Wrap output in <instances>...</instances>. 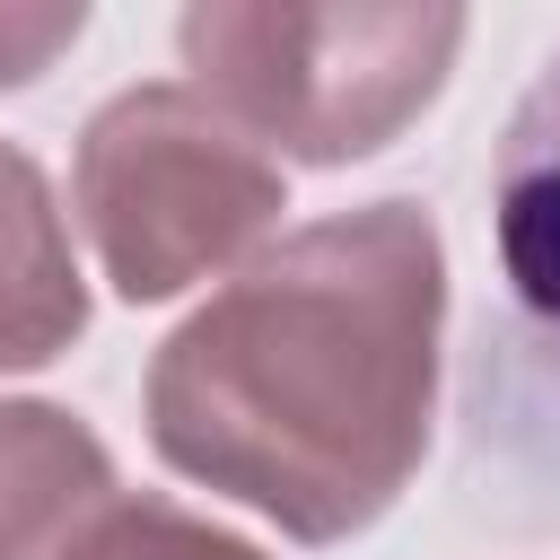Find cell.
Listing matches in <instances>:
<instances>
[{"label":"cell","mask_w":560,"mask_h":560,"mask_svg":"<svg viewBox=\"0 0 560 560\" xmlns=\"http://www.w3.org/2000/svg\"><path fill=\"white\" fill-rule=\"evenodd\" d=\"M79 26H88L79 0L70 9H0V88H26L61 44H79Z\"/></svg>","instance_id":"cell-8"},{"label":"cell","mask_w":560,"mask_h":560,"mask_svg":"<svg viewBox=\"0 0 560 560\" xmlns=\"http://www.w3.org/2000/svg\"><path fill=\"white\" fill-rule=\"evenodd\" d=\"M79 219L105 262V280L149 306L210 271H228L289 201L262 140H245L192 79L122 88L79 131Z\"/></svg>","instance_id":"cell-3"},{"label":"cell","mask_w":560,"mask_h":560,"mask_svg":"<svg viewBox=\"0 0 560 560\" xmlns=\"http://www.w3.org/2000/svg\"><path fill=\"white\" fill-rule=\"evenodd\" d=\"M490 210H499L508 306H516L525 341L551 359V376H560V52L542 61V79L525 88V105L508 114Z\"/></svg>","instance_id":"cell-4"},{"label":"cell","mask_w":560,"mask_h":560,"mask_svg":"<svg viewBox=\"0 0 560 560\" xmlns=\"http://www.w3.org/2000/svg\"><path fill=\"white\" fill-rule=\"evenodd\" d=\"M192 88L306 166L385 149L455 70L464 9H184Z\"/></svg>","instance_id":"cell-2"},{"label":"cell","mask_w":560,"mask_h":560,"mask_svg":"<svg viewBox=\"0 0 560 560\" xmlns=\"http://www.w3.org/2000/svg\"><path fill=\"white\" fill-rule=\"evenodd\" d=\"M114 499L105 446L52 402H0V560H52Z\"/></svg>","instance_id":"cell-6"},{"label":"cell","mask_w":560,"mask_h":560,"mask_svg":"<svg viewBox=\"0 0 560 560\" xmlns=\"http://www.w3.org/2000/svg\"><path fill=\"white\" fill-rule=\"evenodd\" d=\"M438 315L446 254L411 201L315 219L166 332L149 446L289 542H350L429 446Z\"/></svg>","instance_id":"cell-1"},{"label":"cell","mask_w":560,"mask_h":560,"mask_svg":"<svg viewBox=\"0 0 560 560\" xmlns=\"http://www.w3.org/2000/svg\"><path fill=\"white\" fill-rule=\"evenodd\" d=\"M88 289L52 210V184L26 149H0V368H44L79 341Z\"/></svg>","instance_id":"cell-5"},{"label":"cell","mask_w":560,"mask_h":560,"mask_svg":"<svg viewBox=\"0 0 560 560\" xmlns=\"http://www.w3.org/2000/svg\"><path fill=\"white\" fill-rule=\"evenodd\" d=\"M52 560H262L245 534H219L166 499H105Z\"/></svg>","instance_id":"cell-7"}]
</instances>
